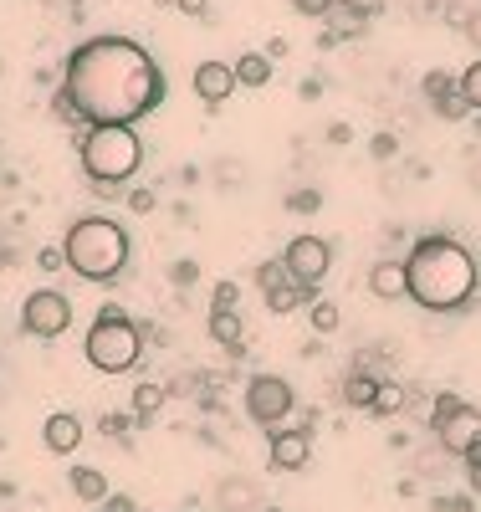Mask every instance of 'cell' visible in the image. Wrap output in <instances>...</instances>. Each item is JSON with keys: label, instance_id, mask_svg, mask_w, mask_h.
<instances>
[{"label": "cell", "instance_id": "5", "mask_svg": "<svg viewBox=\"0 0 481 512\" xmlns=\"http://www.w3.org/2000/svg\"><path fill=\"white\" fill-rule=\"evenodd\" d=\"M82 359L93 364L98 374H128V369L144 359V328L128 318L118 303H108V308H98L93 323H87Z\"/></svg>", "mask_w": 481, "mask_h": 512}, {"label": "cell", "instance_id": "37", "mask_svg": "<svg viewBox=\"0 0 481 512\" xmlns=\"http://www.w3.org/2000/svg\"><path fill=\"white\" fill-rule=\"evenodd\" d=\"M466 487L481 497V461H466Z\"/></svg>", "mask_w": 481, "mask_h": 512}, {"label": "cell", "instance_id": "39", "mask_svg": "<svg viewBox=\"0 0 481 512\" xmlns=\"http://www.w3.org/2000/svg\"><path fill=\"white\" fill-rule=\"evenodd\" d=\"M108 502V512H134V502H128V497H103Z\"/></svg>", "mask_w": 481, "mask_h": 512}, {"label": "cell", "instance_id": "6", "mask_svg": "<svg viewBox=\"0 0 481 512\" xmlns=\"http://www.w3.org/2000/svg\"><path fill=\"white\" fill-rule=\"evenodd\" d=\"M430 431H435V446H441L446 456L466 461L471 446L481 441V410L466 405L461 395H435V405H430Z\"/></svg>", "mask_w": 481, "mask_h": 512}, {"label": "cell", "instance_id": "12", "mask_svg": "<svg viewBox=\"0 0 481 512\" xmlns=\"http://www.w3.org/2000/svg\"><path fill=\"white\" fill-rule=\"evenodd\" d=\"M205 333L221 344L226 354H241L246 349V318L236 313V308H210V318H205Z\"/></svg>", "mask_w": 481, "mask_h": 512}, {"label": "cell", "instance_id": "8", "mask_svg": "<svg viewBox=\"0 0 481 512\" xmlns=\"http://www.w3.org/2000/svg\"><path fill=\"white\" fill-rule=\"evenodd\" d=\"M67 328H72V303H67V292L36 287L26 303H21V333H31V338H62Z\"/></svg>", "mask_w": 481, "mask_h": 512}, {"label": "cell", "instance_id": "38", "mask_svg": "<svg viewBox=\"0 0 481 512\" xmlns=\"http://www.w3.org/2000/svg\"><path fill=\"white\" fill-rule=\"evenodd\" d=\"M466 180H471V190L481 195V159H471V169H466Z\"/></svg>", "mask_w": 481, "mask_h": 512}, {"label": "cell", "instance_id": "35", "mask_svg": "<svg viewBox=\"0 0 481 512\" xmlns=\"http://www.w3.org/2000/svg\"><path fill=\"white\" fill-rule=\"evenodd\" d=\"M174 11H185V16H205L210 11V0H169Z\"/></svg>", "mask_w": 481, "mask_h": 512}, {"label": "cell", "instance_id": "11", "mask_svg": "<svg viewBox=\"0 0 481 512\" xmlns=\"http://www.w3.org/2000/svg\"><path fill=\"white\" fill-rule=\"evenodd\" d=\"M308 456H313V441H308V431H277L267 436V461H272V472H302L308 466Z\"/></svg>", "mask_w": 481, "mask_h": 512}, {"label": "cell", "instance_id": "31", "mask_svg": "<svg viewBox=\"0 0 481 512\" xmlns=\"http://www.w3.org/2000/svg\"><path fill=\"white\" fill-rule=\"evenodd\" d=\"M236 303H241V287H236V282H215L210 308H236Z\"/></svg>", "mask_w": 481, "mask_h": 512}, {"label": "cell", "instance_id": "14", "mask_svg": "<svg viewBox=\"0 0 481 512\" xmlns=\"http://www.w3.org/2000/svg\"><path fill=\"white\" fill-rule=\"evenodd\" d=\"M369 292L379 297V303H400V297H410L405 262H374L369 267Z\"/></svg>", "mask_w": 481, "mask_h": 512}, {"label": "cell", "instance_id": "4", "mask_svg": "<svg viewBox=\"0 0 481 512\" xmlns=\"http://www.w3.org/2000/svg\"><path fill=\"white\" fill-rule=\"evenodd\" d=\"M77 154H82V175L93 185H128L144 169V139L134 123H87Z\"/></svg>", "mask_w": 481, "mask_h": 512}, {"label": "cell", "instance_id": "22", "mask_svg": "<svg viewBox=\"0 0 481 512\" xmlns=\"http://www.w3.org/2000/svg\"><path fill=\"white\" fill-rule=\"evenodd\" d=\"M159 410H164V390H159V384H149V379H144L139 390H134V415H139V420H154Z\"/></svg>", "mask_w": 481, "mask_h": 512}, {"label": "cell", "instance_id": "3", "mask_svg": "<svg viewBox=\"0 0 481 512\" xmlns=\"http://www.w3.org/2000/svg\"><path fill=\"white\" fill-rule=\"evenodd\" d=\"M62 256L82 282H118L128 256H134V241H128V231L108 216H82V221L67 226Z\"/></svg>", "mask_w": 481, "mask_h": 512}, {"label": "cell", "instance_id": "2", "mask_svg": "<svg viewBox=\"0 0 481 512\" xmlns=\"http://www.w3.org/2000/svg\"><path fill=\"white\" fill-rule=\"evenodd\" d=\"M405 277H410V297L425 313H456L476 297V256L456 241V236H420L405 256Z\"/></svg>", "mask_w": 481, "mask_h": 512}, {"label": "cell", "instance_id": "29", "mask_svg": "<svg viewBox=\"0 0 481 512\" xmlns=\"http://www.w3.org/2000/svg\"><path fill=\"white\" fill-rule=\"evenodd\" d=\"M323 200H318V190H297V195H287V210H297V216H313Z\"/></svg>", "mask_w": 481, "mask_h": 512}, {"label": "cell", "instance_id": "33", "mask_svg": "<svg viewBox=\"0 0 481 512\" xmlns=\"http://www.w3.org/2000/svg\"><path fill=\"white\" fill-rule=\"evenodd\" d=\"M338 6H343V11H354V16H364V21H369V16H379V11H384V0H338Z\"/></svg>", "mask_w": 481, "mask_h": 512}, {"label": "cell", "instance_id": "13", "mask_svg": "<svg viewBox=\"0 0 481 512\" xmlns=\"http://www.w3.org/2000/svg\"><path fill=\"white\" fill-rule=\"evenodd\" d=\"M41 441H47V451H52V456H72V451L82 446V420H77V415H67V410L47 415V425H41Z\"/></svg>", "mask_w": 481, "mask_h": 512}, {"label": "cell", "instance_id": "18", "mask_svg": "<svg viewBox=\"0 0 481 512\" xmlns=\"http://www.w3.org/2000/svg\"><path fill=\"white\" fill-rule=\"evenodd\" d=\"M405 410H410V390H405V384H395V379H379V390H374V405H369V415L389 420V415H405Z\"/></svg>", "mask_w": 481, "mask_h": 512}, {"label": "cell", "instance_id": "16", "mask_svg": "<svg viewBox=\"0 0 481 512\" xmlns=\"http://www.w3.org/2000/svg\"><path fill=\"white\" fill-rule=\"evenodd\" d=\"M215 502H221V512H256V482L251 477H226L221 487H215Z\"/></svg>", "mask_w": 481, "mask_h": 512}, {"label": "cell", "instance_id": "15", "mask_svg": "<svg viewBox=\"0 0 481 512\" xmlns=\"http://www.w3.org/2000/svg\"><path fill=\"white\" fill-rule=\"evenodd\" d=\"M261 297H267V308H272V313H297V308H302V303H308V297H313V287L282 272V277H277L272 287H261Z\"/></svg>", "mask_w": 481, "mask_h": 512}, {"label": "cell", "instance_id": "40", "mask_svg": "<svg viewBox=\"0 0 481 512\" xmlns=\"http://www.w3.org/2000/svg\"><path fill=\"white\" fill-rule=\"evenodd\" d=\"M0 77H6V62H0Z\"/></svg>", "mask_w": 481, "mask_h": 512}, {"label": "cell", "instance_id": "34", "mask_svg": "<svg viewBox=\"0 0 481 512\" xmlns=\"http://www.w3.org/2000/svg\"><path fill=\"white\" fill-rule=\"evenodd\" d=\"M282 272H287V267H282V256H277V262H261V267H256V277H251V282H256V287H272V282H277V277H282Z\"/></svg>", "mask_w": 481, "mask_h": 512}, {"label": "cell", "instance_id": "20", "mask_svg": "<svg viewBox=\"0 0 481 512\" xmlns=\"http://www.w3.org/2000/svg\"><path fill=\"white\" fill-rule=\"evenodd\" d=\"M374 390H379V379L369 369H354V374L343 379V405L348 410H369L374 405Z\"/></svg>", "mask_w": 481, "mask_h": 512}, {"label": "cell", "instance_id": "32", "mask_svg": "<svg viewBox=\"0 0 481 512\" xmlns=\"http://www.w3.org/2000/svg\"><path fill=\"white\" fill-rule=\"evenodd\" d=\"M333 6H338V0H292V11H297V16H328Z\"/></svg>", "mask_w": 481, "mask_h": 512}, {"label": "cell", "instance_id": "26", "mask_svg": "<svg viewBox=\"0 0 481 512\" xmlns=\"http://www.w3.org/2000/svg\"><path fill=\"white\" fill-rule=\"evenodd\" d=\"M123 200H128V210H134V216H154V210H159V195H154V190H128Z\"/></svg>", "mask_w": 481, "mask_h": 512}, {"label": "cell", "instance_id": "27", "mask_svg": "<svg viewBox=\"0 0 481 512\" xmlns=\"http://www.w3.org/2000/svg\"><path fill=\"white\" fill-rule=\"evenodd\" d=\"M369 154H374L379 164H389V159L400 154V139H395V134H374V139H369Z\"/></svg>", "mask_w": 481, "mask_h": 512}, {"label": "cell", "instance_id": "36", "mask_svg": "<svg viewBox=\"0 0 481 512\" xmlns=\"http://www.w3.org/2000/svg\"><path fill=\"white\" fill-rule=\"evenodd\" d=\"M461 31H466V41H471V47H481V11H471Z\"/></svg>", "mask_w": 481, "mask_h": 512}, {"label": "cell", "instance_id": "30", "mask_svg": "<svg viewBox=\"0 0 481 512\" xmlns=\"http://www.w3.org/2000/svg\"><path fill=\"white\" fill-rule=\"evenodd\" d=\"M36 267H41V272H62V267H67L62 246H41V251H36Z\"/></svg>", "mask_w": 481, "mask_h": 512}, {"label": "cell", "instance_id": "23", "mask_svg": "<svg viewBox=\"0 0 481 512\" xmlns=\"http://www.w3.org/2000/svg\"><path fill=\"white\" fill-rule=\"evenodd\" d=\"M308 323H313V333H338V303H313V313H308Z\"/></svg>", "mask_w": 481, "mask_h": 512}, {"label": "cell", "instance_id": "7", "mask_svg": "<svg viewBox=\"0 0 481 512\" xmlns=\"http://www.w3.org/2000/svg\"><path fill=\"white\" fill-rule=\"evenodd\" d=\"M297 410V390L282 379V374H256L246 384V415L256 425H267V431H277V425Z\"/></svg>", "mask_w": 481, "mask_h": 512}, {"label": "cell", "instance_id": "19", "mask_svg": "<svg viewBox=\"0 0 481 512\" xmlns=\"http://www.w3.org/2000/svg\"><path fill=\"white\" fill-rule=\"evenodd\" d=\"M67 482H72V497L77 502H103L108 497V477L98 472V466H72Z\"/></svg>", "mask_w": 481, "mask_h": 512}, {"label": "cell", "instance_id": "25", "mask_svg": "<svg viewBox=\"0 0 481 512\" xmlns=\"http://www.w3.org/2000/svg\"><path fill=\"white\" fill-rule=\"evenodd\" d=\"M456 82H461V77H451V72H425V82H420V93H425V98L435 103V98H441V93H451Z\"/></svg>", "mask_w": 481, "mask_h": 512}, {"label": "cell", "instance_id": "28", "mask_svg": "<svg viewBox=\"0 0 481 512\" xmlns=\"http://www.w3.org/2000/svg\"><path fill=\"white\" fill-rule=\"evenodd\" d=\"M169 282H174V287H195V282H200V267L185 256V262H174V267H169Z\"/></svg>", "mask_w": 481, "mask_h": 512}, {"label": "cell", "instance_id": "10", "mask_svg": "<svg viewBox=\"0 0 481 512\" xmlns=\"http://www.w3.org/2000/svg\"><path fill=\"white\" fill-rule=\"evenodd\" d=\"M236 88H241V82H236V67H231V62H221V57H205V62L195 67V98H200V103L221 108V103H226Z\"/></svg>", "mask_w": 481, "mask_h": 512}, {"label": "cell", "instance_id": "21", "mask_svg": "<svg viewBox=\"0 0 481 512\" xmlns=\"http://www.w3.org/2000/svg\"><path fill=\"white\" fill-rule=\"evenodd\" d=\"M430 108H435V118H446V123H461V118L471 113V103L461 98V82H456V88H451V93H441V98H435Z\"/></svg>", "mask_w": 481, "mask_h": 512}, {"label": "cell", "instance_id": "1", "mask_svg": "<svg viewBox=\"0 0 481 512\" xmlns=\"http://www.w3.org/2000/svg\"><path fill=\"white\" fill-rule=\"evenodd\" d=\"M62 93L82 123H139L164 103L169 82L134 36H87L62 67Z\"/></svg>", "mask_w": 481, "mask_h": 512}, {"label": "cell", "instance_id": "24", "mask_svg": "<svg viewBox=\"0 0 481 512\" xmlns=\"http://www.w3.org/2000/svg\"><path fill=\"white\" fill-rule=\"evenodd\" d=\"M461 98H466V103L481 113V57H476L466 72H461Z\"/></svg>", "mask_w": 481, "mask_h": 512}, {"label": "cell", "instance_id": "9", "mask_svg": "<svg viewBox=\"0 0 481 512\" xmlns=\"http://www.w3.org/2000/svg\"><path fill=\"white\" fill-rule=\"evenodd\" d=\"M282 267H287V277L318 287L328 277V267H333V246L323 236H292L287 251H282Z\"/></svg>", "mask_w": 481, "mask_h": 512}, {"label": "cell", "instance_id": "17", "mask_svg": "<svg viewBox=\"0 0 481 512\" xmlns=\"http://www.w3.org/2000/svg\"><path fill=\"white\" fill-rule=\"evenodd\" d=\"M231 67H236L241 88H267V82H272V57L267 52H241Z\"/></svg>", "mask_w": 481, "mask_h": 512}]
</instances>
